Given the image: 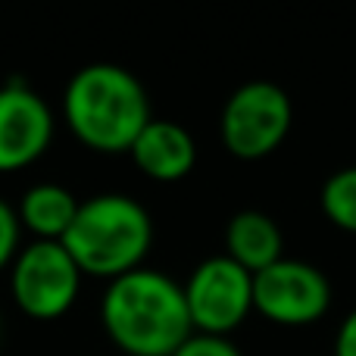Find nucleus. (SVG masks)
Returning a JSON list of instances; mask_svg holds the SVG:
<instances>
[{
    "label": "nucleus",
    "instance_id": "1",
    "mask_svg": "<svg viewBox=\"0 0 356 356\" xmlns=\"http://www.w3.org/2000/svg\"><path fill=\"white\" fill-rule=\"evenodd\" d=\"M63 125L94 154H129L147 122L154 104L135 72L116 63H91L72 72L63 88Z\"/></svg>",
    "mask_w": 356,
    "mask_h": 356
},
{
    "label": "nucleus",
    "instance_id": "2",
    "mask_svg": "<svg viewBox=\"0 0 356 356\" xmlns=\"http://www.w3.org/2000/svg\"><path fill=\"white\" fill-rule=\"evenodd\" d=\"M100 322L125 356H172L194 334L181 284L150 266L106 282Z\"/></svg>",
    "mask_w": 356,
    "mask_h": 356
},
{
    "label": "nucleus",
    "instance_id": "3",
    "mask_svg": "<svg viewBox=\"0 0 356 356\" xmlns=\"http://www.w3.org/2000/svg\"><path fill=\"white\" fill-rule=\"evenodd\" d=\"M154 216L141 200L119 191H104L81 200L63 247L85 278L113 282L141 269L154 250Z\"/></svg>",
    "mask_w": 356,
    "mask_h": 356
},
{
    "label": "nucleus",
    "instance_id": "4",
    "mask_svg": "<svg viewBox=\"0 0 356 356\" xmlns=\"http://www.w3.org/2000/svg\"><path fill=\"white\" fill-rule=\"evenodd\" d=\"M294 125V106L284 88L275 81H244L225 100L219 116V138L238 160H266L284 144Z\"/></svg>",
    "mask_w": 356,
    "mask_h": 356
},
{
    "label": "nucleus",
    "instance_id": "5",
    "mask_svg": "<svg viewBox=\"0 0 356 356\" xmlns=\"http://www.w3.org/2000/svg\"><path fill=\"white\" fill-rule=\"evenodd\" d=\"M81 269L63 241H29L10 266V297L29 319L54 322L75 307L81 294Z\"/></svg>",
    "mask_w": 356,
    "mask_h": 356
},
{
    "label": "nucleus",
    "instance_id": "6",
    "mask_svg": "<svg viewBox=\"0 0 356 356\" xmlns=\"http://www.w3.org/2000/svg\"><path fill=\"white\" fill-rule=\"evenodd\" d=\"M181 291L197 334L232 338V332H238L253 313V275L225 253L197 263Z\"/></svg>",
    "mask_w": 356,
    "mask_h": 356
},
{
    "label": "nucleus",
    "instance_id": "7",
    "mask_svg": "<svg viewBox=\"0 0 356 356\" xmlns=\"http://www.w3.org/2000/svg\"><path fill=\"white\" fill-rule=\"evenodd\" d=\"M332 307V282L313 263L278 259L253 275V313L284 328L319 322Z\"/></svg>",
    "mask_w": 356,
    "mask_h": 356
},
{
    "label": "nucleus",
    "instance_id": "8",
    "mask_svg": "<svg viewBox=\"0 0 356 356\" xmlns=\"http://www.w3.org/2000/svg\"><path fill=\"white\" fill-rule=\"evenodd\" d=\"M56 138L50 104L25 81L0 88V172H22L35 166Z\"/></svg>",
    "mask_w": 356,
    "mask_h": 356
},
{
    "label": "nucleus",
    "instance_id": "9",
    "mask_svg": "<svg viewBox=\"0 0 356 356\" xmlns=\"http://www.w3.org/2000/svg\"><path fill=\"white\" fill-rule=\"evenodd\" d=\"M138 172L150 181L175 184L188 178L197 166V141L175 119H150L129 150Z\"/></svg>",
    "mask_w": 356,
    "mask_h": 356
},
{
    "label": "nucleus",
    "instance_id": "10",
    "mask_svg": "<svg viewBox=\"0 0 356 356\" xmlns=\"http://www.w3.org/2000/svg\"><path fill=\"white\" fill-rule=\"evenodd\" d=\"M225 257L234 259L250 275L284 259V234L282 225L269 213L241 209L225 225Z\"/></svg>",
    "mask_w": 356,
    "mask_h": 356
},
{
    "label": "nucleus",
    "instance_id": "11",
    "mask_svg": "<svg viewBox=\"0 0 356 356\" xmlns=\"http://www.w3.org/2000/svg\"><path fill=\"white\" fill-rule=\"evenodd\" d=\"M81 200L56 181H38L22 191L16 203V216L22 232L35 241H63L79 216Z\"/></svg>",
    "mask_w": 356,
    "mask_h": 356
},
{
    "label": "nucleus",
    "instance_id": "12",
    "mask_svg": "<svg viewBox=\"0 0 356 356\" xmlns=\"http://www.w3.org/2000/svg\"><path fill=\"white\" fill-rule=\"evenodd\" d=\"M319 207L334 228L356 234V166L338 169L325 178L319 194Z\"/></svg>",
    "mask_w": 356,
    "mask_h": 356
},
{
    "label": "nucleus",
    "instance_id": "13",
    "mask_svg": "<svg viewBox=\"0 0 356 356\" xmlns=\"http://www.w3.org/2000/svg\"><path fill=\"white\" fill-rule=\"evenodd\" d=\"M19 250H22V225L16 207L0 197V272H10Z\"/></svg>",
    "mask_w": 356,
    "mask_h": 356
},
{
    "label": "nucleus",
    "instance_id": "14",
    "mask_svg": "<svg viewBox=\"0 0 356 356\" xmlns=\"http://www.w3.org/2000/svg\"><path fill=\"white\" fill-rule=\"evenodd\" d=\"M172 356H244L232 338H216V334H191Z\"/></svg>",
    "mask_w": 356,
    "mask_h": 356
},
{
    "label": "nucleus",
    "instance_id": "15",
    "mask_svg": "<svg viewBox=\"0 0 356 356\" xmlns=\"http://www.w3.org/2000/svg\"><path fill=\"white\" fill-rule=\"evenodd\" d=\"M334 356H356V307L338 325V334H334Z\"/></svg>",
    "mask_w": 356,
    "mask_h": 356
},
{
    "label": "nucleus",
    "instance_id": "16",
    "mask_svg": "<svg viewBox=\"0 0 356 356\" xmlns=\"http://www.w3.org/2000/svg\"><path fill=\"white\" fill-rule=\"evenodd\" d=\"M0 334H3V316H0Z\"/></svg>",
    "mask_w": 356,
    "mask_h": 356
}]
</instances>
